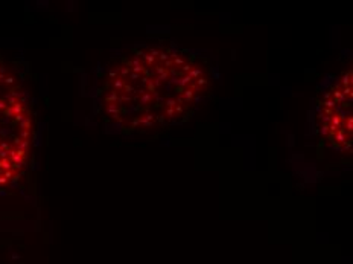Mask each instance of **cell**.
<instances>
[{
  "label": "cell",
  "mask_w": 353,
  "mask_h": 264,
  "mask_svg": "<svg viewBox=\"0 0 353 264\" xmlns=\"http://www.w3.org/2000/svg\"><path fill=\"white\" fill-rule=\"evenodd\" d=\"M200 58L171 46H142L110 69L102 110L128 133H151L185 121L208 93Z\"/></svg>",
  "instance_id": "6da1fadb"
},
{
  "label": "cell",
  "mask_w": 353,
  "mask_h": 264,
  "mask_svg": "<svg viewBox=\"0 0 353 264\" xmlns=\"http://www.w3.org/2000/svg\"><path fill=\"white\" fill-rule=\"evenodd\" d=\"M32 138L26 93L16 75L0 63V187L11 185L25 173Z\"/></svg>",
  "instance_id": "7a4b0ae2"
},
{
  "label": "cell",
  "mask_w": 353,
  "mask_h": 264,
  "mask_svg": "<svg viewBox=\"0 0 353 264\" xmlns=\"http://www.w3.org/2000/svg\"><path fill=\"white\" fill-rule=\"evenodd\" d=\"M353 73L344 72L323 95L317 107V129L325 142L340 153H352Z\"/></svg>",
  "instance_id": "3957f363"
}]
</instances>
